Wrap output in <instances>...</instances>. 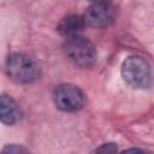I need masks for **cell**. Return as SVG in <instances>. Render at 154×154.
<instances>
[{"label": "cell", "mask_w": 154, "mask_h": 154, "mask_svg": "<svg viewBox=\"0 0 154 154\" xmlns=\"http://www.w3.org/2000/svg\"><path fill=\"white\" fill-rule=\"evenodd\" d=\"M5 70L13 82L20 84L32 83L40 76L37 64L29 55L23 53L10 54L5 61Z\"/></svg>", "instance_id": "obj_1"}, {"label": "cell", "mask_w": 154, "mask_h": 154, "mask_svg": "<svg viewBox=\"0 0 154 154\" xmlns=\"http://www.w3.org/2000/svg\"><path fill=\"white\" fill-rule=\"evenodd\" d=\"M85 23L83 17L77 16V14H70L64 17L60 23L58 24V31L66 37H71L75 35H78L79 31H82V29L84 28Z\"/></svg>", "instance_id": "obj_7"}, {"label": "cell", "mask_w": 154, "mask_h": 154, "mask_svg": "<svg viewBox=\"0 0 154 154\" xmlns=\"http://www.w3.org/2000/svg\"><path fill=\"white\" fill-rule=\"evenodd\" d=\"M123 78L132 87L148 88L152 83L149 64L141 57H129L122 65Z\"/></svg>", "instance_id": "obj_3"}, {"label": "cell", "mask_w": 154, "mask_h": 154, "mask_svg": "<svg viewBox=\"0 0 154 154\" xmlns=\"http://www.w3.org/2000/svg\"><path fill=\"white\" fill-rule=\"evenodd\" d=\"M85 25L93 28H105L116 19V8L109 1H95L83 16Z\"/></svg>", "instance_id": "obj_5"}, {"label": "cell", "mask_w": 154, "mask_h": 154, "mask_svg": "<svg viewBox=\"0 0 154 154\" xmlns=\"http://www.w3.org/2000/svg\"><path fill=\"white\" fill-rule=\"evenodd\" d=\"M63 49L67 59L79 67H90L96 61V49L94 45L83 36L75 35L67 37Z\"/></svg>", "instance_id": "obj_2"}, {"label": "cell", "mask_w": 154, "mask_h": 154, "mask_svg": "<svg viewBox=\"0 0 154 154\" xmlns=\"http://www.w3.org/2000/svg\"><path fill=\"white\" fill-rule=\"evenodd\" d=\"M2 152H7V153H20V152H26L25 148H22V147H17V146H8L6 148L2 149Z\"/></svg>", "instance_id": "obj_9"}, {"label": "cell", "mask_w": 154, "mask_h": 154, "mask_svg": "<svg viewBox=\"0 0 154 154\" xmlns=\"http://www.w3.org/2000/svg\"><path fill=\"white\" fill-rule=\"evenodd\" d=\"M23 112L19 105L10 95H0V122L6 125H13L20 122Z\"/></svg>", "instance_id": "obj_6"}, {"label": "cell", "mask_w": 154, "mask_h": 154, "mask_svg": "<svg viewBox=\"0 0 154 154\" xmlns=\"http://www.w3.org/2000/svg\"><path fill=\"white\" fill-rule=\"evenodd\" d=\"M116 150H117V146L114 143H105L97 149H95V152H116Z\"/></svg>", "instance_id": "obj_8"}, {"label": "cell", "mask_w": 154, "mask_h": 154, "mask_svg": "<svg viewBox=\"0 0 154 154\" xmlns=\"http://www.w3.org/2000/svg\"><path fill=\"white\" fill-rule=\"evenodd\" d=\"M52 99L57 108L63 112H76L81 109L85 102L83 91L72 84L58 85L52 94Z\"/></svg>", "instance_id": "obj_4"}, {"label": "cell", "mask_w": 154, "mask_h": 154, "mask_svg": "<svg viewBox=\"0 0 154 154\" xmlns=\"http://www.w3.org/2000/svg\"><path fill=\"white\" fill-rule=\"evenodd\" d=\"M90 1H93V2H95V1H109V0H90Z\"/></svg>", "instance_id": "obj_10"}]
</instances>
